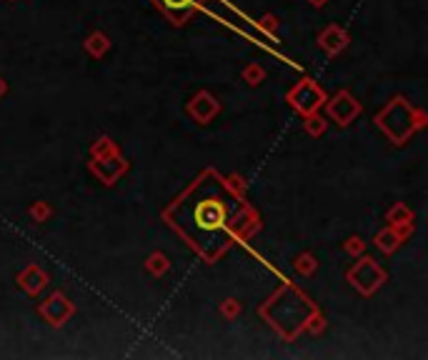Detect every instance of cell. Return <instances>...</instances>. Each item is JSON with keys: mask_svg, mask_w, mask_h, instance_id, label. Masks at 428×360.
<instances>
[{"mask_svg": "<svg viewBox=\"0 0 428 360\" xmlns=\"http://www.w3.org/2000/svg\"><path fill=\"white\" fill-rule=\"evenodd\" d=\"M378 125L391 140L403 143L413 133V113L403 101H396L378 115Z\"/></svg>", "mask_w": 428, "mask_h": 360, "instance_id": "obj_1", "label": "cell"}, {"mask_svg": "<svg viewBox=\"0 0 428 360\" xmlns=\"http://www.w3.org/2000/svg\"><path fill=\"white\" fill-rule=\"evenodd\" d=\"M288 98H291L293 108L298 113H303V115H311V113H316L323 106V93L313 81H301Z\"/></svg>", "mask_w": 428, "mask_h": 360, "instance_id": "obj_2", "label": "cell"}, {"mask_svg": "<svg viewBox=\"0 0 428 360\" xmlns=\"http://www.w3.org/2000/svg\"><path fill=\"white\" fill-rule=\"evenodd\" d=\"M348 278L353 280V285H356L361 293H373V290L383 283V270L378 268L376 260L363 258L361 263H358L356 268L348 273Z\"/></svg>", "mask_w": 428, "mask_h": 360, "instance_id": "obj_3", "label": "cell"}, {"mask_svg": "<svg viewBox=\"0 0 428 360\" xmlns=\"http://www.w3.org/2000/svg\"><path fill=\"white\" fill-rule=\"evenodd\" d=\"M71 313H73V305L63 293H56L51 300H46V303L41 305V315L51 325H63L68 318H71Z\"/></svg>", "mask_w": 428, "mask_h": 360, "instance_id": "obj_4", "label": "cell"}, {"mask_svg": "<svg viewBox=\"0 0 428 360\" xmlns=\"http://www.w3.org/2000/svg\"><path fill=\"white\" fill-rule=\"evenodd\" d=\"M358 110H361V106H358V103L353 101L348 93H338V96L328 103V115H331L338 125H346V123H351L353 118L358 115Z\"/></svg>", "mask_w": 428, "mask_h": 360, "instance_id": "obj_5", "label": "cell"}, {"mask_svg": "<svg viewBox=\"0 0 428 360\" xmlns=\"http://www.w3.org/2000/svg\"><path fill=\"white\" fill-rule=\"evenodd\" d=\"M195 3L198 0H156V6L168 16V21L173 26H183L195 11Z\"/></svg>", "mask_w": 428, "mask_h": 360, "instance_id": "obj_6", "label": "cell"}, {"mask_svg": "<svg viewBox=\"0 0 428 360\" xmlns=\"http://www.w3.org/2000/svg\"><path fill=\"white\" fill-rule=\"evenodd\" d=\"M123 170H126V163H123L118 155H113V158L101 155L96 163H93V173H96V175L101 178L103 183H108V185H111Z\"/></svg>", "mask_w": 428, "mask_h": 360, "instance_id": "obj_7", "label": "cell"}, {"mask_svg": "<svg viewBox=\"0 0 428 360\" xmlns=\"http://www.w3.org/2000/svg\"><path fill=\"white\" fill-rule=\"evenodd\" d=\"M188 110H190V115H193L195 120L205 123V120H210V118L215 115V110H218V103H215V98L208 96V93H200V96L190 103Z\"/></svg>", "mask_w": 428, "mask_h": 360, "instance_id": "obj_8", "label": "cell"}, {"mask_svg": "<svg viewBox=\"0 0 428 360\" xmlns=\"http://www.w3.org/2000/svg\"><path fill=\"white\" fill-rule=\"evenodd\" d=\"M318 43H321L323 51H328V53H338V51H343V48L348 46V36L341 31V28L331 26L326 33H323L321 38H318Z\"/></svg>", "mask_w": 428, "mask_h": 360, "instance_id": "obj_9", "label": "cell"}, {"mask_svg": "<svg viewBox=\"0 0 428 360\" xmlns=\"http://www.w3.org/2000/svg\"><path fill=\"white\" fill-rule=\"evenodd\" d=\"M46 283H48L46 273H43L41 268H36V265H31V268L21 275V285H23V290H28V293H38Z\"/></svg>", "mask_w": 428, "mask_h": 360, "instance_id": "obj_10", "label": "cell"}, {"mask_svg": "<svg viewBox=\"0 0 428 360\" xmlns=\"http://www.w3.org/2000/svg\"><path fill=\"white\" fill-rule=\"evenodd\" d=\"M108 48H111V43H108V38L101 36V33H96V36H91L86 41V51L93 53V56H103Z\"/></svg>", "mask_w": 428, "mask_h": 360, "instance_id": "obj_11", "label": "cell"}, {"mask_svg": "<svg viewBox=\"0 0 428 360\" xmlns=\"http://www.w3.org/2000/svg\"><path fill=\"white\" fill-rule=\"evenodd\" d=\"M398 240H401V238H398V233L391 228V230H383V233L376 238V243H378V248H381V250H386V253H391V250H396Z\"/></svg>", "mask_w": 428, "mask_h": 360, "instance_id": "obj_12", "label": "cell"}, {"mask_svg": "<svg viewBox=\"0 0 428 360\" xmlns=\"http://www.w3.org/2000/svg\"><path fill=\"white\" fill-rule=\"evenodd\" d=\"M146 268H148L151 273H156V275H163L165 270L170 268V263H168V258H165L163 253H156V255H151V258H148Z\"/></svg>", "mask_w": 428, "mask_h": 360, "instance_id": "obj_13", "label": "cell"}, {"mask_svg": "<svg viewBox=\"0 0 428 360\" xmlns=\"http://www.w3.org/2000/svg\"><path fill=\"white\" fill-rule=\"evenodd\" d=\"M306 130L313 133V135H321V133L326 130V120L311 113V115H308V120H306Z\"/></svg>", "mask_w": 428, "mask_h": 360, "instance_id": "obj_14", "label": "cell"}, {"mask_svg": "<svg viewBox=\"0 0 428 360\" xmlns=\"http://www.w3.org/2000/svg\"><path fill=\"white\" fill-rule=\"evenodd\" d=\"M243 78L250 83V86H258L260 78H263V71H260V68H248V71L243 73Z\"/></svg>", "mask_w": 428, "mask_h": 360, "instance_id": "obj_15", "label": "cell"}, {"mask_svg": "<svg viewBox=\"0 0 428 360\" xmlns=\"http://www.w3.org/2000/svg\"><path fill=\"white\" fill-rule=\"evenodd\" d=\"M33 215H36L38 220H43L46 215H51V208H46V205H36V208H33Z\"/></svg>", "mask_w": 428, "mask_h": 360, "instance_id": "obj_16", "label": "cell"}, {"mask_svg": "<svg viewBox=\"0 0 428 360\" xmlns=\"http://www.w3.org/2000/svg\"><path fill=\"white\" fill-rule=\"evenodd\" d=\"M223 313H225V315H235V313H238V305H235V300H225Z\"/></svg>", "mask_w": 428, "mask_h": 360, "instance_id": "obj_17", "label": "cell"}, {"mask_svg": "<svg viewBox=\"0 0 428 360\" xmlns=\"http://www.w3.org/2000/svg\"><path fill=\"white\" fill-rule=\"evenodd\" d=\"M346 250H351V253H358V250H363V243L358 238H353L351 243H346Z\"/></svg>", "mask_w": 428, "mask_h": 360, "instance_id": "obj_18", "label": "cell"}, {"mask_svg": "<svg viewBox=\"0 0 428 360\" xmlns=\"http://www.w3.org/2000/svg\"><path fill=\"white\" fill-rule=\"evenodd\" d=\"M3 93H6V83L0 81V96H3Z\"/></svg>", "mask_w": 428, "mask_h": 360, "instance_id": "obj_19", "label": "cell"}]
</instances>
